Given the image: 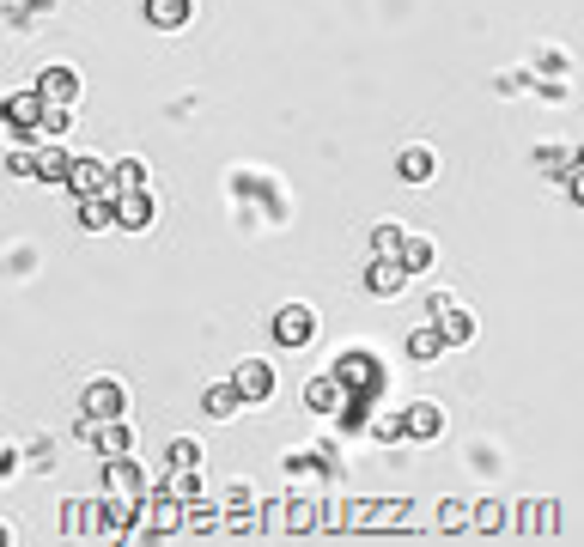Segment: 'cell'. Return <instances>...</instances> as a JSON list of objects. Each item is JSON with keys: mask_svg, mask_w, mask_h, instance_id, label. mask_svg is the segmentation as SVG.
Here are the masks:
<instances>
[{"mask_svg": "<svg viewBox=\"0 0 584 547\" xmlns=\"http://www.w3.org/2000/svg\"><path fill=\"white\" fill-rule=\"evenodd\" d=\"M110 207H116V231H146L159 219V201L146 189H110Z\"/></svg>", "mask_w": 584, "mask_h": 547, "instance_id": "6da1fadb", "label": "cell"}, {"mask_svg": "<svg viewBox=\"0 0 584 547\" xmlns=\"http://www.w3.org/2000/svg\"><path fill=\"white\" fill-rule=\"evenodd\" d=\"M274 341H280V347H311V341H317L311 304H286V310H274Z\"/></svg>", "mask_w": 584, "mask_h": 547, "instance_id": "7a4b0ae2", "label": "cell"}, {"mask_svg": "<svg viewBox=\"0 0 584 547\" xmlns=\"http://www.w3.org/2000/svg\"><path fill=\"white\" fill-rule=\"evenodd\" d=\"M80 408H86V420H116V414L128 408V389H122L116 377H92L86 396H80Z\"/></svg>", "mask_w": 584, "mask_h": 547, "instance_id": "3957f363", "label": "cell"}, {"mask_svg": "<svg viewBox=\"0 0 584 547\" xmlns=\"http://www.w3.org/2000/svg\"><path fill=\"white\" fill-rule=\"evenodd\" d=\"M61 183H67L73 195H110V189H116V183H110V165H98V159H67Z\"/></svg>", "mask_w": 584, "mask_h": 547, "instance_id": "277c9868", "label": "cell"}, {"mask_svg": "<svg viewBox=\"0 0 584 547\" xmlns=\"http://www.w3.org/2000/svg\"><path fill=\"white\" fill-rule=\"evenodd\" d=\"M232 389H238V402H268V396H274V371H268L262 359H244V365L232 371Z\"/></svg>", "mask_w": 584, "mask_h": 547, "instance_id": "5b68a950", "label": "cell"}, {"mask_svg": "<svg viewBox=\"0 0 584 547\" xmlns=\"http://www.w3.org/2000/svg\"><path fill=\"white\" fill-rule=\"evenodd\" d=\"M402 286H408V268L396 256H372V268H365V292H372V298H396Z\"/></svg>", "mask_w": 584, "mask_h": 547, "instance_id": "8992f818", "label": "cell"}, {"mask_svg": "<svg viewBox=\"0 0 584 547\" xmlns=\"http://www.w3.org/2000/svg\"><path fill=\"white\" fill-rule=\"evenodd\" d=\"M0 116H7V122H13L19 134H31V140H37V116H43V92H37V86H25L19 98H7V104H0Z\"/></svg>", "mask_w": 584, "mask_h": 547, "instance_id": "52a82bcc", "label": "cell"}, {"mask_svg": "<svg viewBox=\"0 0 584 547\" xmlns=\"http://www.w3.org/2000/svg\"><path fill=\"white\" fill-rule=\"evenodd\" d=\"M37 92H43V104H73V98H80V73H73V67H43L37 73Z\"/></svg>", "mask_w": 584, "mask_h": 547, "instance_id": "ba28073f", "label": "cell"}, {"mask_svg": "<svg viewBox=\"0 0 584 547\" xmlns=\"http://www.w3.org/2000/svg\"><path fill=\"white\" fill-rule=\"evenodd\" d=\"M140 517H153V535H177L183 529V505L171 493H153V499L140 493Z\"/></svg>", "mask_w": 584, "mask_h": 547, "instance_id": "9c48e42d", "label": "cell"}, {"mask_svg": "<svg viewBox=\"0 0 584 547\" xmlns=\"http://www.w3.org/2000/svg\"><path fill=\"white\" fill-rule=\"evenodd\" d=\"M438 432H445V408L438 402H414L402 414V438H438Z\"/></svg>", "mask_w": 584, "mask_h": 547, "instance_id": "30bf717a", "label": "cell"}, {"mask_svg": "<svg viewBox=\"0 0 584 547\" xmlns=\"http://www.w3.org/2000/svg\"><path fill=\"white\" fill-rule=\"evenodd\" d=\"M341 402H347V389H341L335 377H311V383H305V408H311V414H341Z\"/></svg>", "mask_w": 584, "mask_h": 547, "instance_id": "8fae6325", "label": "cell"}, {"mask_svg": "<svg viewBox=\"0 0 584 547\" xmlns=\"http://www.w3.org/2000/svg\"><path fill=\"white\" fill-rule=\"evenodd\" d=\"M195 19V0H146V25H159V31H177Z\"/></svg>", "mask_w": 584, "mask_h": 547, "instance_id": "7c38bea8", "label": "cell"}, {"mask_svg": "<svg viewBox=\"0 0 584 547\" xmlns=\"http://www.w3.org/2000/svg\"><path fill=\"white\" fill-rule=\"evenodd\" d=\"M92 444H98L104 456H128V450H134V432L122 426V414H116V420H92Z\"/></svg>", "mask_w": 584, "mask_h": 547, "instance_id": "4fadbf2b", "label": "cell"}, {"mask_svg": "<svg viewBox=\"0 0 584 547\" xmlns=\"http://www.w3.org/2000/svg\"><path fill=\"white\" fill-rule=\"evenodd\" d=\"M432 256H438V250H432V238H420V231H402L396 262H402L408 274H426V268H432Z\"/></svg>", "mask_w": 584, "mask_h": 547, "instance_id": "5bb4252c", "label": "cell"}, {"mask_svg": "<svg viewBox=\"0 0 584 547\" xmlns=\"http://www.w3.org/2000/svg\"><path fill=\"white\" fill-rule=\"evenodd\" d=\"M396 177H402V183H432V177H438V159H432L426 146H408L402 159H396Z\"/></svg>", "mask_w": 584, "mask_h": 547, "instance_id": "9a60e30c", "label": "cell"}, {"mask_svg": "<svg viewBox=\"0 0 584 547\" xmlns=\"http://www.w3.org/2000/svg\"><path fill=\"white\" fill-rule=\"evenodd\" d=\"M438 335H445V347H463V341H475V323H469V310H457V304H445L438 310Z\"/></svg>", "mask_w": 584, "mask_h": 547, "instance_id": "2e32d148", "label": "cell"}, {"mask_svg": "<svg viewBox=\"0 0 584 547\" xmlns=\"http://www.w3.org/2000/svg\"><path fill=\"white\" fill-rule=\"evenodd\" d=\"M554 517H560V505H554V499H542V505H524V511H518V529L536 541V535H554Z\"/></svg>", "mask_w": 584, "mask_h": 547, "instance_id": "e0dca14e", "label": "cell"}, {"mask_svg": "<svg viewBox=\"0 0 584 547\" xmlns=\"http://www.w3.org/2000/svg\"><path fill=\"white\" fill-rule=\"evenodd\" d=\"M110 493H128V499H140L146 493V475L128 462V456H110Z\"/></svg>", "mask_w": 584, "mask_h": 547, "instance_id": "ac0fdd59", "label": "cell"}, {"mask_svg": "<svg viewBox=\"0 0 584 547\" xmlns=\"http://www.w3.org/2000/svg\"><path fill=\"white\" fill-rule=\"evenodd\" d=\"M80 225H86V231H110V225H116L110 195H80Z\"/></svg>", "mask_w": 584, "mask_h": 547, "instance_id": "d6986e66", "label": "cell"}, {"mask_svg": "<svg viewBox=\"0 0 584 547\" xmlns=\"http://www.w3.org/2000/svg\"><path fill=\"white\" fill-rule=\"evenodd\" d=\"M201 408H207L213 420H232V414L244 408V402H238V389H232V377H226V383H213L207 396H201Z\"/></svg>", "mask_w": 584, "mask_h": 547, "instance_id": "ffe728a7", "label": "cell"}, {"mask_svg": "<svg viewBox=\"0 0 584 547\" xmlns=\"http://www.w3.org/2000/svg\"><path fill=\"white\" fill-rule=\"evenodd\" d=\"M104 511V529H128V523H140V499H128V493H116L110 505H98Z\"/></svg>", "mask_w": 584, "mask_h": 547, "instance_id": "44dd1931", "label": "cell"}, {"mask_svg": "<svg viewBox=\"0 0 584 547\" xmlns=\"http://www.w3.org/2000/svg\"><path fill=\"white\" fill-rule=\"evenodd\" d=\"M165 493H171L177 505H195V499H201V475H195V468H171V481H165Z\"/></svg>", "mask_w": 584, "mask_h": 547, "instance_id": "7402d4cb", "label": "cell"}, {"mask_svg": "<svg viewBox=\"0 0 584 547\" xmlns=\"http://www.w3.org/2000/svg\"><path fill=\"white\" fill-rule=\"evenodd\" d=\"M31 171H37L43 183H61V171H67V152H61V146H43V152H31Z\"/></svg>", "mask_w": 584, "mask_h": 547, "instance_id": "603a6c76", "label": "cell"}, {"mask_svg": "<svg viewBox=\"0 0 584 547\" xmlns=\"http://www.w3.org/2000/svg\"><path fill=\"white\" fill-rule=\"evenodd\" d=\"M317 517H323V505H317V499L286 505V535H305V529H317Z\"/></svg>", "mask_w": 584, "mask_h": 547, "instance_id": "cb8c5ba5", "label": "cell"}, {"mask_svg": "<svg viewBox=\"0 0 584 547\" xmlns=\"http://www.w3.org/2000/svg\"><path fill=\"white\" fill-rule=\"evenodd\" d=\"M438 353H445V335H438V329H414V335H408V359L426 365V359H438Z\"/></svg>", "mask_w": 584, "mask_h": 547, "instance_id": "d4e9b609", "label": "cell"}, {"mask_svg": "<svg viewBox=\"0 0 584 547\" xmlns=\"http://www.w3.org/2000/svg\"><path fill=\"white\" fill-rule=\"evenodd\" d=\"M165 462H171V468H201V444H195V438H171V444H165Z\"/></svg>", "mask_w": 584, "mask_h": 547, "instance_id": "484cf974", "label": "cell"}, {"mask_svg": "<svg viewBox=\"0 0 584 547\" xmlns=\"http://www.w3.org/2000/svg\"><path fill=\"white\" fill-rule=\"evenodd\" d=\"M110 183H116V189H146V165H140V159L110 165Z\"/></svg>", "mask_w": 584, "mask_h": 547, "instance_id": "4316f807", "label": "cell"}, {"mask_svg": "<svg viewBox=\"0 0 584 547\" xmlns=\"http://www.w3.org/2000/svg\"><path fill=\"white\" fill-rule=\"evenodd\" d=\"M183 529H195V535H207V529H219V511L195 499V505H183Z\"/></svg>", "mask_w": 584, "mask_h": 547, "instance_id": "83f0119b", "label": "cell"}, {"mask_svg": "<svg viewBox=\"0 0 584 547\" xmlns=\"http://www.w3.org/2000/svg\"><path fill=\"white\" fill-rule=\"evenodd\" d=\"M469 517H475V529H481V535L505 529V505H493V499H487V505H469Z\"/></svg>", "mask_w": 584, "mask_h": 547, "instance_id": "f1b7e54d", "label": "cell"}, {"mask_svg": "<svg viewBox=\"0 0 584 547\" xmlns=\"http://www.w3.org/2000/svg\"><path fill=\"white\" fill-rule=\"evenodd\" d=\"M438 529H469V505L463 499H445V505H438Z\"/></svg>", "mask_w": 584, "mask_h": 547, "instance_id": "f546056e", "label": "cell"}, {"mask_svg": "<svg viewBox=\"0 0 584 547\" xmlns=\"http://www.w3.org/2000/svg\"><path fill=\"white\" fill-rule=\"evenodd\" d=\"M396 244H402V225H396V219H390V225H378L372 250H378V256H396Z\"/></svg>", "mask_w": 584, "mask_h": 547, "instance_id": "4dcf8cb0", "label": "cell"}, {"mask_svg": "<svg viewBox=\"0 0 584 547\" xmlns=\"http://www.w3.org/2000/svg\"><path fill=\"white\" fill-rule=\"evenodd\" d=\"M372 432H378V438H384V444H396V438H402V414H390V420H378V426H372Z\"/></svg>", "mask_w": 584, "mask_h": 547, "instance_id": "1f68e13d", "label": "cell"}, {"mask_svg": "<svg viewBox=\"0 0 584 547\" xmlns=\"http://www.w3.org/2000/svg\"><path fill=\"white\" fill-rule=\"evenodd\" d=\"M7 171H13V177H37V171H31V152H13V159H7Z\"/></svg>", "mask_w": 584, "mask_h": 547, "instance_id": "d6a6232c", "label": "cell"}, {"mask_svg": "<svg viewBox=\"0 0 584 547\" xmlns=\"http://www.w3.org/2000/svg\"><path fill=\"white\" fill-rule=\"evenodd\" d=\"M262 523H268V529H280V535H286V505H268V511H262Z\"/></svg>", "mask_w": 584, "mask_h": 547, "instance_id": "836d02e7", "label": "cell"}, {"mask_svg": "<svg viewBox=\"0 0 584 547\" xmlns=\"http://www.w3.org/2000/svg\"><path fill=\"white\" fill-rule=\"evenodd\" d=\"M7 541H13V529H7V523H0V547H7Z\"/></svg>", "mask_w": 584, "mask_h": 547, "instance_id": "e575fe53", "label": "cell"}]
</instances>
